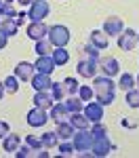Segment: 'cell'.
Instances as JSON below:
<instances>
[{
	"instance_id": "6da1fadb",
	"label": "cell",
	"mask_w": 139,
	"mask_h": 158,
	"mask_svg": "<svg viewBox=\"0 0 139 158\" xmlns=\"http://www.w3.org/2000/svg\"><path fill=\"white\" fill-rule=\"evenodd\" d=\"M91 86H93V91L97 95V101H99L103 108L114 103V99H116V82H114L110 76H105V74L103 76H95Z\"/></svg>"
},
{
	"instance_id": "7a4b0ae2",
	"label": "cell",
	"mask_w": 139,
	"mask_h": 158,
	"mask_svg": "<svg viewBox=\"0 0 139 158\" xmlns=\"http://www.w3.org/2000/svg\"><path fill=\"white\" fill-rule=\"evenodd\" d=\"M93 141H95V137H93V133H91V129H76V133L72 135L74 150L82 152V156H87V152H91Z\"/></svg>"
},
{
	"instance_id": "3957f363",
	"label": "cell",
	"mask_w": 139,
	"mask_h": 158,
	"mask_svg": "<svg viewBox=\"0 0 139 158\" xmlns=\"http://www.w3.org/2000/svg\"><path fill=\"white\" fill-rule=\"evenodd\" d=\"M70 27H65V25L57 23V25H51L49 27V42L53 47H65L67 42H70Z\"/></svg>"
},
{
	"instance_id": "277c9868",
	"label": "cell",
	"mask_w": 139,
	"mask_h": 158,
	"mask_svg": "<svg viewBox=\"0 0 139 158\" xmlns=\"http://www.w3.org/2000/svg\"><path fill=\"white\" fill-rule=\"evenodd\" d=\"M51 13V6L47 0H34L32 4H30V11H27V17L32 19V21H42L44 17H49Z\"/></svg>"
},
{
	"instance_id": "5b68a950",
	"label": "cell",
	"mask_w": 139,
	"mask_h": 158,
	"mask_svg": "<svg viewBox=\"0 0 139 158\" xmlns=\"http://www.w3.org/2000/svg\"><path fill=\"white\" fill-rule=\"evenodd\" d=\"M116 146H114L112 141L108 139V135H103V137H95V141H93V148H91V154L93 156H108L110 152H114Z\"/></svg>"
},
{
	"instance_id": "8992f818",
	"label": "cell",
	"mask_w": 139,
	"mask_h": 158,
	"mask_svg": "<svg viewBox=\"0 0 139 158\" xmlns=\"http://www.w3.org/2000/svg\"><path fill=\"white\" fill-rule=\"evenodd\" d=\"M137 47V32L131 30V27H125L122 34H118V49L120 51H133Z\"/></svg>"
},
{
	"instance_id": "52a82bcc",
	"label": "cell",
	"mask_w": 139,
	"mask_h": 158,
	"mask_svg": "<svg viewBox=\"0 0 139 158\" xmlns=\"http://www.w3.org/2000/svg\"><path fill=\"white\" fill-rule=\"evenodd\" d=\"M78 74L82 78H95L97 76V70H99V61L95 59H80L78 61Z\"/></svg>"
},
{
	"instance_id": "ba28073f",
	"label": "cell",
	"mask_w": 139,
	"mask_h": 158,
	"mask_svg": "<svg viewBox=\"0 0 139 158\" xmlns=\"http://www.w3.org/2000/svg\"><path fill=\"white\" fill-rule=\"evenodd\" d=\"M27 124L30 127H44L47 122H49V116H47V110H42V108H34L27 112Z\"/></svg>"
},
{
	"instance_id": "9c48e42d",
	"label": "cell",
	"mask_w": 139,
	"mask_h": 158,
	"mask_svg": "<svg viewBox=\"0 0 139 158\" xmlns=\"http://www.w3.org/2000/svg\"><path fill=\"white\" fill-rule=\"evenodd\" d=\"M122 30H125V21L120 17H108L103 21V32L108 36H118V34H122Z\"/></svg>"
},
{
	"instance_id": "30bf717a",
	"label": "cell",
	"mask_w": 139,
	"mask_h": 158,
	"mask_svg": "<svg viewBox=\"0 0 139 158\" xmlns=\"http://www.w3.org/2000/svg\"><path fill=\"white\" fill-rule=\"evenodd\" d=\"M82 112H84V116L88 118V122L103 120V106H101L99 101H91V103H87Z\"/></svg>"
},
{
	"instance_id": "8fae6325",
	"label": "cell",
	"mask_w": 139,
	"mask_h": 158,
	"mask_svg": "<svg viewBox=\"0 0 139 158\" xmlns=\"http://www.w3.org/2000/svg\"><path fill=\"white\" fill-rule=\"evenodd\" d=\"M49 34V25H44V21H32L27 25V36L32 40H42Z\"/></svg>"
},
{
	"instance_id": "7c38bea8",
	"label": "cell",
	"mask_w": 139,
	"mask_h": 158,
	"mask_svg": "<svg viewBox=\"0 0 139 158\" xmlns=\"http://www.w3.org/2000/svg\"><path fill=\"white\" fill-rule=\"evenodd\" d=\"M51 118L55 124H59V122H65L70 120V110L65 108V103H53V108H51Z\"/></svg>"
},
{
	"instance_id": "4fadbf2b",
	"label": "cell",
	"mask_w": 139,
	"mask_h": 158,
	"mask_svg": "<svg viewBox=\"0 0 139 158\" xmlns=\"http://www.w3.org/2000/svg\"><path fill=\"white\" fill-rule=\"evenodd\" d=\"M53 93L51 91H36V95H34V106L36 108H42V110H51L53 108Z\"/></svg>"
},
{
	"instance_id": "5bb4252c",
	"label": "cell",
	"mask_w": 139,
	"mask_h": 158,
	"mask_svg": "<svg viewBox=\"0 0 139 158\" xmlns=\"http://www.w3.org/2000/svg\"><path fill=\"white\" fill-rule=\"evenodd\" d=\"M34 63H30V61H19L17 65H15V76L19 78V80H32V76H34Z\"/></svg>"
},
{
	"instance_id": "9a60e30c",
	"label": "cell",
	"mask_w": 139,
	"mask_h": 158,
	"mask_svg": "<svg viewBox=\"0 0 139 158\" xmlns=\"http://www.w3.org/2000/svg\"><path fill=\"white\" fill-rule=\"evenodd\" d=\"M32 86H34V91H51V86H53V80H51L49 74H40L36 72V76H32Z\"/></svg>"
},
{
	"instance_id": "2e32d148",
	"label": "cell",
	"mask_w": 139,
	"mask_h": 158,
	"mask_svg": "<svg viewBox=\"0 0 139 158\" xmlns=\"http://www.w3.org/2000/svg\"><path fill=\"white\" fill-rule=\"evenodd\" d=\"M91 44L97 47L99 51H105L108 44H110V36H108L103 30H93V32H91Z\"/></svg>"
},
{
	"instance_id": "e0dca14e",
	"label": "cell",
	"mask_w": 139,
	"mask_h": 158,
	"mask_svg": "<svg viewBox=\"0 0 139 158\" xmlns=\"http://www.w3.org/2000/svg\"><path fill=\"white\" fill-rule=\"evenodd\" d=\"M34 68H36V72L40 74H53V70H55V61H53V57L51 55H42V57H38L36 63H34Z\"/></svg>"
},
{
	"instance_id": "ac0fdd59",
	"label": "cell",
	"mask_w": 139,
	"mask_h": 158,
	"mask_svg": "<svg viewBox=\"0 0 139 158\" xmlns=\"http://www.w3.org/2000/svg\"><path fill=\"white\" fill-rule=\"evenodd\" d=\"M99 68L103 70V74L110 76V78L120 72V65H118V59H116V57H105V59L99 63Z\"/></svg>"
},
{
	"instance_id": "d6986e66",
	"label": "cell",
	"mask_w": 139,
	"mask_h": 158,
	"mask_svg": "<svg viewBox=\"0 0 139 158\" xmlns=\"http://www.w3.org/2000/svg\"><path fill=\"white\" fill-rule=\"evenodd\" d=\"M19 146H21V139H19V135H6L4 139H2V148H4V152H11V154H15L17 150H19Z\"/></svg>"
},
{
	"instance_id": "ffe728a7",
	"label": "cell",
	"mask_w": 139,
	"mask_h": 158,
	"mask_svg": "<svg viewBox=\"0 0 139 158\" xmlns=\"http://www.w3.org/2000/svg\"><path fill=\"white\" fill-rule=\"evenodd\" d=\"M51 57L55 61V65H65L70 61V51H65V47H55L53 53H51Z\"/></svg>"
},
{
	"instance_id": "44dd1931",
	"label": "cell",
	"mask_w": 139,
	"mask_h": 158,
	"mask_svg": "<svg viewBox=\"0 0 139 158\" xmlns=\"http://www.w3.org/2000/svg\"><path fill=\"white\" fill-rule=\"evenodd\" d=\"M55 133H57V137H59V139H70V137L76 133V129L70 124V120H65V122H59V124H57Z\"/></svg>"
},
{
	"instance_id": "7402d4cb",
	"label": "cell",
	"mask_w": 139,
	"mask_h": 158,
	"mask_svg": "<svg viewBox=\"0 0 139 158\" xmlns=\"http://www.w3.org/2000/svg\"><path fill=\"white\" fill-rule=\"evenodd\" d=\"M70 124L74 129H88V118L82 112H74V114H70Z\"/></svg>"
},
{
	"instance_id": "603a6c76",
	"label": "cell",
	"mask_w": 139,
	"mask_h": 158,
	"mask_svg": "<svg viewBox=\"0 0 139 158\" xmlns=\"http://www.w3.org/2000/svg\"><path fill=\"white\" fill-rule=\"evenodd\" d=\"M65 103V108L70 110V114H74V112H82L84 110V101L80 97H74V95H67V101H63Z\"/></svg>"
},
{
	"instance_id": "cb8c5ba5",
	"label": "cell",
	"mask_w": 139,
	"mask_h": 158,
	"mask_svg": "<svg viewBox=\"0 0 139 158\" xmlns=\"http://www.w3.org/2000/svg\"><path fill=\"white\" fill-rule=\"evenodd\" d=\"M0 30H2V32H4L9 38H11V36H15V34L19 32V25H17V21H15V19H2Z\"/></svg>"
},
{
	"instance_id": "d4e9b609",
	"label": "cell",
	"mask_w": 139,
	"mask_h": 158,
	"mask_svg": "<svg viewBox=\"0 0 139 158\" xmlns=\"http://www.w3.org/2000/svg\"><path fill=\"white\" fill-rule=\"evenodd\" d=\"M51 93H53L55 101H63V99H67V91H65V85H63V82H53Z\"/></svg>"
},
{
	"instance_id": "484cf974",
	"label": "cell",
	"mask_w": 139,
	"mask_h": 158,
	"mask_svg": "<svg viewBox=\"0 0 139 158\" xmlns=\"http://www.w3.org/2000/svg\"><path fill=\"white\" fill-rule=\"evenodd\" d=\"M2 82H4V91H6V93H11V95H15V93L19 91V78H17L15 74L9 76V78H4Z\"/></svg>"
},
{
	"instance_id": "4316f807",
	"label": "cell",
	"mask_w": 139,
	"mask_h": 158,
	"mask_svg": "<svg viewBox=\"0 0 139 158\" xmlns=\"http://www.w3.org/2000/svg\"><path fill=\"white\" fill-rule=\"evenodd\" d=\"M40 139H42V146L47 148V150H51V148H57V143H59V137H57V133H42V135H40Z\"/></svg>"
},
{
	"instance_id": "83f0119b",
	"label": "cell",
	"mask_w": 139,
	"mask_h": 158,
	"mask_svg": "<svg viewBox=\"0 0 139 158\" xmlns=\"http://www.w3.org/2000/svg\"><path fill=\"white\" fill-rule=\"evenodd\" d=\"M118 85H120V91H131V89H135V76H133V74H129V72L122 74Z\"/></svg>"
},
{
	"instance_id": "f1b7e54d",
	"label": "cell",
	"mask_w": 139,
	"mask_h": 158,
	"mask_svg": "<svg viewBox=\"0 0 139 158\" xmlns=\"http://www.w3.org/2000/svg\"><path fill=\"white\" fill-rule=\"evenodd\" d=\"M38 57H42V55H51L53 53V44H51L49 40H36V49Z\"/></svg>"
},
{
	"instance_id": "f546056e",
	"label": "cell",
	"mask_w": 139,
	"mask_h": 158,
	"mask_svg": "<svg viewBox=\"0 0 139 158\" xmlns=\"http://www.w3.org/2000/svg\"><path fill=\"white\" fill-rule=\"evenodd\" d=\"M0 17H4V19H15V17H17L15 6L9 4V2H2V4H0Z\"/></svg>"
},
{
	"instance_id": "4dcf8cb0",
	"label": "cell",
	"mask_w": 139,
	"mask_h": 158,
	"mask_svg": "<svg viewBox=\"0 0 139 158\" xmlns=\"http://www.w3.org/2000/svg\"><path fill=\"white\" fill-rule=\"evenodd\" d=\"M126 106L129 108H139V89L126 91Z\"/></svg>"
},
{
	"instance_id": "1f68e13d",
	"label": "cell",
	"mask_w": 139,
	"mask_h": 158,
	"mask_svg": "<svg viewBox=\"0 0 139 158\" xmlns=\"http://www.w3.org/2000/svg\"><path fill=\"white\" fill-rule=\"evenodd\" d=\"M57 150L61 156H72L74 154V143H70V139H61V143H57Z\"/></svg>"
},
{
	"instance_id": "d6a6232c",
	"label": "cell",
	"mask_w": 139,
	"mask_h": 158,
	"mask_svg": "<svg viewBox=\"0 0 139 158\" xmlns=\"http://www.w3.org/2000/svg\"><path fill=\"white\" fill-rule=\"evenodd\" d=\"M93 95H95L93 86H88V85H80V86H78V97L82 99V101H91Z\"/></svg>"
},
{
	"instance_id": "836d02e7",
	"label": "cell",
	"mask_w": 139,
	"mask_h": 158,
	"mask_svg": "<svg viewBox=\"0 0 139 158\" xmlns=\"http://www.w3.org/2000/svg\"><path fill=\"white\" fill-rule=\"evenodd\" d=\"M91 133H93V137H103V135H108V127H105L101 120H99V122H93Z\"/></svg>"
},
{
	"instance_id": "e575fe53",
	"label": "cell",
	"mask_w": 139,
	"mask_h": 158,
	"mask_svg": "<svg viewBox=\"0 0 139 158\" xmlns=\"http://www.w3.org/2000/svg\"><path fill=\"white\" fill-rule=\"evenodd\" d=\"M63 85H65L67 95H74V93H78V86H80V85H78V80H76V78H70V76L63 80Z\"/></svg>"
},
{
	"instance_id": "d590c367",
	"label": "cell",
	"mask_w": 139,
	"mask_h": 158,
	"mask_svg": "<svg viewBox=\"0 0 139 158\" xmlns=\"http://www.w3.org/2000/svg\"><path fill=\"white\" fill-rule=\"evenodd\" d=\"M15 156L17 158H27V156H36V150L34 148H30L27 143L25 146H19V150L15 152Z\"/></svg>"
},
{
	"instance_id": "8d00e7d4",
	"label": "cell",
	"mask_w": 139,
	"mask_h": 158,
	"mask_svg": "<svg viewBox=\"0 0 139 158\" xmlns=\"http://www.w3.org/2000/svg\"><path fill=\"white\" fill-rule=\"evenodd\" d=\"M82 53L87 55V59H95V61H99V49L97 47H93V44H88V47H82Z\"/></svg>"
},
{
	"instance_id": "74e56055",
	"label": "cell",
	"mask_w": 139,
	"mask_h": 158,
	"mask_svg": "<svg viewBox=\"0 0 139 158\" xmlns=\"http://www.w3.org/2000/svg\"><path fill=\"white\" fill-rule=\"evenodd\" d=\"M25 143H27V146L30 148H34V150H42V139H40V137H36V135H27V137H25Z\"/></svg>"
},
{
	"instance_id": "f35d334b",
	"label": "cell",
	"mask_w": 139,
	"mask_h": 158,
	"mask_svg": "<svg viewBox=\"0 0 139 158\" xmlns=\"http://www.w3.org/2000/svg\"><path fill=\"white\" fill-rule=\"evenodd\" d=\"M9 133H11V127H9V122L0 120V139H4V137H6Z\"/></svg>"
},
{
	"instance_id": "ab89813d",
	"label": "cell",
	"mask_w": 139,
	"mask_h": 158,
	"mask_svg": "<svg viewBox=\"0 0 139 158\" xmlns=\"http://www.w3.org/2000/svg\"><path fill=\"white\" fill-rule=\"evenodd\" d=\"M6 42H9V36H6V34H4V32L0 30V51L6 47Z\"/></svg>"
},
{
	"instance_id": "60d3db41",
	"label": "cell",
	"mask_w": 139,
	"mask_h": 158,
	"mask_svg": "<svg viewBox=\"0 0 139 158\" xmlns=\"http://www.w3.org/2000/svg\"><path fill=\"white\" fill-rule=\"evenodd\" d=\"M25 17H27V15H25V13H17V17H15V21H17V25H19V27H21V25H23Z\"/></svg>"
},
{
	"instance_id": "b9f144b4",
	"label": "cell",
	"mask_w": 139,
	"mask_h": 158,
	"mask_svg": "<svg viewBox=\"0 0 139 158\" xmlns=\"http://www.w3.org/2000/svg\"><path fill=\"white\" fill-rule=\"evenodd\" d=\"M122 124L129 127V129H133V127H135V122H131V120H122Z\"/></svg>"
},
{
	"instance_id": "7bdbcfd3",
	"label": "cell",
	"mask_w": 139,
	"mask_h": 158,
	"mask_svg": "<svg viewBox=\"0 0 139 158\" xmlns=\"http://www.w3.org/2000/svg\"><path fill=\"white\" fill-rule=\"evenodd\" d=\"M4 93H6V91H4V82L0 80V99H2V95H4Z\"/></svg>"
},
{
	"instance_id": "ee69618b",
	"label": "cell",
	"mask_w": 139,
	"mask_h": 158,
	"mask_svg": "<svg viewBox=\"0 0 139 158\" xmlns=\"http://www.w3.org/2000/svg\"><path fill=\"white\" fill-rule=\"evenodd\" d=\"M32 2H34V0H19V4H23V6H30Z\"/></svg>"
},
{
	"instance_id": "f6af8a7d",
	"label": "cell",
	"mask_w": 139,
	"mask_h": 158,
	"mask_svg": "<svg viewBox=\"0 0 139 158\" xmlns=\"http://www.w3.org/2000/svg\"><path fill=\"white\" fill-rule=\"evenodd\" d=\"M36 156H40V158H47V156H49V152H36Z\"/></svg>"
},
{
	"instance_id": "bcb514c9",
	"label": "cell",
	"mask_w": 139,
	"mask_h": 158,
	"mask_svg": "<svg viewBox=\"0 0 139 158\" xmlns=\"http://www.w3.org/2000/svg\"><path fill=\"white\" fill-rule=\"evenodd\" d=\"M135 85H137V89H139V74H137V78H135Z\"/></svg>"
},
{
	"instance_id": "7dc6e473",
	"label": "cell",
	"mask_w": 139,
	"mask_h": 158,
	"mask_svg": "<svg viewBox=\"0 0 139 158\" xmlns=\"http://www.w3.org/2000/svg\"><path fill=\"white\" fill-rule=\"evenodd\" d=\"M2 2H9V4H13V2H15V0H2Z\"/></svg>"
},
{
	"instance_id": "c3c4849f",
	"label": "cell",
	"mask_w": 139,
	"mask_h": 158,
	"mask_svg": "<svg viewBox=\"0 0 139 158\" xmlns=\"http://www.w3.org/2000/svg\"><path fill=\"white\" fill-rule=\"evenodd\" d=\"M137 42H139V34H137Z\"/></svg>"
},
{
	"instance_id": "681fc988",
	"label": "cell",
	"mask_w": 139,
	"mask_h": 158,
	"mask_svg": "<svg viewBox=\"0 0 139 158\" xmlns=\"http://www.w3.org/2000/svg\"><path fill=\"white\" fill-rule=\"evenodd\" d=\"M0 4H2V0H0Z\"/></svg>"
},
{
	"instance_id": "f907efd6",
	"label": "cell",
	"mask_w": 139,
	"mask_h": 158,
	"mask_svg": "<svg viewBox=\"0 0 139 158\" xmlns=\"http://www.w3.org/2000/svg\"><path fill=\"white\" fill-rule=\"evenodd\" d=\"M0 23H2V21H0Z\"/></svg>"
}]
</instances>
